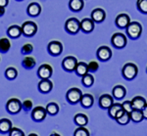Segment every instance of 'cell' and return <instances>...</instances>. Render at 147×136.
Segmentation results:
<instances>
[{
	"label": "cell",
	"instance_id": "cell-1",
	"mask_svg": "<svg viewBox=\"0 0 147 136\" xmlns=\"http://www.w3.org/2000/svg\"><path fill=\"white\" fill-rule=\"evenodd\" d=\"M125 33L130 39L136 40L140 37L142 33V26L138 22H130L125 28Z\"/></svg>",
	"mask_w": 147,
	"mask_h": 136
},
{
	"label": "cell",
	"instance_id": "cell-2",
	"mask_svg": "<svg viewBox=\"0 0 147 136\" xmlns=\"http://www.w3.org/2000/svg\"><path fill=\"white\" fill-rule=\"evenodd\" d=\"M137 73H138V68L134 63H127L122 69V75L125 79L127 80L134 79L136 77Z\"/></svg>",
	"mask_w": 147,
	"mask_h": 136
},
{
	"label": "cell",
	"instance_id": "cell-3",
	"mask_svg": "<svg viewBox=\"0 0 147 136\" xmlns=\"http://www.w3.org/2000/svg\"><path fill=\"white\" fill-rule=\"evenodd\" d=\"M111 43L115 48L117 49H123L125 47V45L127 43V35H125L124 33L121 32H116L114 33L111 37Z\"/></svg>",
	"mask_w": 147,
	"mask_h": 136
},
{
	"label": "cell",
	"instance_id": "cell-4",
	"mask_svg": "<svg viewBox=\"0 0 147 136\" xmlns=\"http://www.w3.org/2000/svg\"><path fill=\"white\" fill-rule=\"evenodd\" d=\"M65 30L68 33L77 34L80 30V21L77 18H70L65 23Z\"/></svg>",
	"mask_w": 147,
	"mask_h": 136
},
{
	"label": "cell",
	"instance_id": "cell-5",
	"mask_svg": "<svg viewBox=\"0 0 147 136\" xmlns=\"http://www.w3.org/2000/svg\"><path fill=\"white\" fill-rule=\"evenodd\" d=\"M82 96V90L79 89L77 87H73L71 89H69L67 93H66V98L67 101L70 104H77L80 101V98Z\"/></svg>",
	"mask_w": 147,
	"mask_h": 136
},
{
	"label": "cell",
	"instance_id": "cell-6",
	"mask_svg": "<svg viewBox=\"0 0 147 136\" xmlns=\"http://www.w3.org/2000/svg\"><path fill=\"white\" fill-rule=\"evenodd\" d=\"M22 102L17 98H11L8 100V102L6 103V109L8 111V113L12 114H16L20 113L22 110Z\"/></svg>",
	"mask_w": 147,
	"mask_h": 136
},
{
	"label": "cell",
	"instance_id": "cell-7",
	"mask_svg": "<svg viewBox=\"0 0 147 136\" xmlns=\"http://www.w3.org/2000/svg\"><path fill=\"white\" fill-rule=\"evenodd\" d=\"M22 32L26 36H34L37 32V25L32 21L25 22L22 25Z\"/></svg>",
	"mask_w": 147,
	"mask_h": 136
},
{
	"label": "cell",
	"instance_id": "cell-8",
	"mask_svg": "<svg viewBox=\"0 0 147 136\" xmlns=\"http://www.w3.org/2000/svg\"><path fill=\"white\" fill-rule=\"evenodd\" d=\"M96 56L98 60H100L101 62H107L112 57V50L108 46H100L97 49Z\"/></svg>",
	"mask_w": 147,
	"mask_h": 136
},
{
	"label": "cell",
	"instance_id": "cell-9",
	"mask_svg": "<svg viewBox=\"0 0 147 136\" xmlns=\"http://www.w3.org/2000/svg\"><path fill=\"white\" fill-rule=\"evenodd\" d=\"M78 60L77 58L73 56H68L66 58H64V60L62 61V68L65 70L66 71H75L76 67L78 65Z\"/></svg>",
	"mask_w": 147,
	"mask_h": 136
},
{
	"label": "cell",
	"instance_id": "cell-10",
	"mask_svg": "<svg viewBox=\"0 0 147 136\" xmlns=\"http://www.w3.org/2000/svg\"><path fill=\"white\" fill-rule=\"evenodd\" d=\"M53 75V69L48 64H43L38 68L37 70V75L40 79H46V78H50Z\"/></svg>",
	"mask_w": 147,
	"mask_h": 136
},
{
	"label": "cell",
	"instance_id": "cell-11",
	"mask_svg": "<svg viewBox=\"0 0 147 136\" xmlns=\"http://www.w3.org/2000/svg\"><path fill=\"white\" fill-rule=\"evenodd\" d=\"M47 50H48V53L52 56H59L63 52V44L60 41L53 40V41L49 42Z\"/></svg>",
	"mask_w": 147,
	"mask_h": 136
},
{
	"label": "cell",
	"instance_id": "cell-12",
	"mask_svg": "<svg viewBox=\"0 0 147 136\" xmlns=\"http://www.w3.org/2000/svg\"><path fill=\"white\" fill-rule=\"evenodd\" d=\"M47 116V111L45 108L41 106H37L32 109V118L34 121H42Z\"/></svg>",
	"mask_w": 147,
	"mask_h": 136
},
{
	"label": "cell",
	"instance_id": "cell-13",
	"mask_svg": "<svg viewBox=\"0 0 147 136\" xmlns=\"http://www.w3.org/2000/svg\"><path fill=\"white\" fill-rule=\"evenodd\" d=\"M95 22L91 18H84L80 21V30L84 33H89L94 30Z\"/></svg>",
	"mask_w": 147,
	"mask_h": 136
},
{
	"label": "cell",
	"instance_id": "cell-14",
	"mask_svg": "<svg viewBox=\"0 0 147 136\" xmlns=\"http://www.w3.org/2000/svg\"><path fill=\"white\" fill-rule=\"evenodd\" d=\"M130 23V18L127 14L122 13L116 17L115 24L119 28H125Z\"/></svg>",
	"mask_w": 147,
	"mask_h": 136
},
{
	"label": "cell",
	"instance_id": "cell-15",
	"mask_svg": "<svg viewBox=\"0 0 147 136\" xmlns=\"http://www.w3.org/2000/svg\"><path fill=\"white\" fill-rule=\"evenodd\" d=\"M114 103V97L109 94H103L99 98V107L101 109L108 110Z\"/></svg>",
	"mask_w": 147,
	"mask_h": 136
},
{
	"label": "cell",
	"instance_id": "cell-16",
	"mask_svg": "<svg viewBox=\"0 0 147 136\" xmlns=\"http://www.w3.org/2000/svg\"><path fill=\"white\" fill-rule=\"evenodd\" d=\"M90 18L95 23H102L106 19V13L102 8H95L94 10H92Z\"/></svg>",
	"mask_w": 147,
	"mask_h": 136
},
{
	"label": "cell",
	"instance_id": "cell-17",
	"mask_svg": "<svg viewBox=\"0 0 147 136\" xmlns=\"http://www.w3.org/2000/svg\"><path fill=\"white\" fill-rule=\"evenodd\" d=\"M53 88V83L49 78H46V79H41L38 82V90L43 94H46V93H49Z\"/></svg>",
	"mask_w": 147,
	"mask_h": 136
},
{
	"label": "cell",
	"instance_id": "cell-18",
	"mask_svg": "<svg viewBox=\"0 0 147 136\" xmlns=\"http://www.w3.org/2000/svg\"><path fill=\"white\" fill-rule=\"evenodd\" d=\"M27 13L28 15L32 17H37L39 16V14L41 13V6L39 5V3L37 2H32L27 8Z\"/></svg>",
	"mask_w": 147,
	"mask_h": 136
},
{
	"label": "cell",
	"instance_id": "cell-19",
	"mask_svg": "<svg viewBox=\"0 0 147 136\" xmlns=\"http://www.w3.org/2000/svg\"><path fill=\"white\" fill-rule=\"evenodd\" d=\"M127 94V90L123 85H116L112 90V95L114 99L116 100H122Z\"/></svg>",
	"mask_w": 147,
	"mask_h": 136
},
{
	"label": "cell",
	"instance_id": "cell-20",
	"mask_svg": "<svg viewBox=\"0 0 147 136\" xmlns=\"http://www.w3.org/2000/svg\"><path fill=\"white\" fill-rule=\"evenodd\" d=\"M22 33H23L22 32V27L17 26V25L11 26V27H9L8 30H7V34H8V36L11 37V38L20 37Z\"/></svg>",
	"mask_w": 147,
	"mask_h": 136
},
{
	"label": "cell",
	"instance_id": "cell-21",
	"mask_svg": "<svg viewBox=\"0 0 147 136\" xmlns=\"http://www.w3.org/2000/svg\"><path fill=\"white\" fill-rule=\"evenodd\" d=\"M80 103L82 107H84V108L88 109V108H90V107H92V105H93L94 98L91 94H84V95L82 94Z\"/></svg>",
	"mask_w": 147,
	"mask_h": 136
},
{
	"label": "cell",
	"instance_id": "cell-22",
	"mask_svg": "<svg viewBox=\"0 0 147 136\" xmlns=\"http://www.w3.org/2000/svg\"><path fill=\"white\" fill-rule=\"evenodd\" d=\"M69 7L73 12H80L84 7V0H70Z\"/></svg>",
	"mask_w": 147,
	"mask_h": 136
},
{
	"label": "cell",
	"instance_id": "cell-23",
	"mask_svg": "<svg viewBox=\"0 0 147 136\" xmlns=\"http://www.w3.org/2000/svg\"><path fill=\"white\" fill-rule=\"evenodd\" d=\"M146 100L141 96H136L131 100L132 108L136 110H142L146 106Z\"/></svg>",
	"mask_w": 147,
	"mask_h": 136
},
{
	"label": "cell",
	"instance_id": "cell-24",
	"mask_svg": "<svg viewBox=\"0 0 147 136\" xmlns=\"http://www.w3.org/2000/svg\"><path fill=\"white\" fill-rule=\"evenodd\" d=\"M74 121L79 126H85L88 123V118L84 114H77L74 116Z\"/></svg>",
	"mask_w": 147,
	"mask_h": 136
},
{
	"label": "cell",
	"instance_id": "cell-25",
	"mask_svg": "<svg viewBox=\"0 0 147 136\" xmlns=\"http://www.w3.org/2000/svg\"><path fill=\"white\" fill-rule=\"evenodd\" d=\"M130 114V121H132L134 123H141L144 120L143 118V114H142L141 110H136L134 109L131 112L129 113Z\"/></svg>",
	"mask_w": 147,
	"mask_h": 136
},
{
	"label": "cell",
	"instance_id": "cell-26",
	"mask_svg": "<svg viewBox=\"0 0 147 136\" xmlns=\"http://www.w3.org/2000/svg\"><path fill=\"white\" fill-rule=\"evenodd\" d=\"M75 73L79 76H82V75H84L85 73H88V66H87V64L84 63V62H80V63H78V65L75 69Z\"/></svg>",
	"mask_w": 147,
	"mask_h": 136
},
{
	"label": "cell",
	"instance_id": "cell-27",
	"mask_svg": "<svg viewBox=\"0 0 147 136\" xmlns=\"http://www.w3.org/2000/svg\"><path fill=\"white\" fill-rule=\"evenodd\" d=\"M12 128V123L8 118H1L0 120V132L9 133Z\"/></svg>",
	"mask_w": 147,
	"mask_h": 136
},
{
	"label": "cell",
	"instance_id": "cell-28",
	"mask_svg": "<svg viewBox=\"0 0 147 136\" xmlns=\"http://www.w3.org/2000/svg\"><path fill=\"white\" fill-rule=\"evenodd\" d=\"M122 109H123L122 104H120V103H113L112 106H111L110 108L108 109V114H109V116H110L111 118H113V120H115V118H116V116H117V114L119 113V112Z\"/></svg>",
	"mask_w": 147,
	"mask_h": 136
},
{
	"label": "cell",
	"instance_id": "cell-29",
	"mask_svg": "<svg viewBox=\"0 0 147 136\" xmlns=\"http://www.w3.org/2000/svg\"><path fill=\"white\" fill-rule=\"evenodd\" d=\"M82 83L84 85L85 87H90L93 85L94 83V77L91 73H87L84 75L82 76Z\"/></svg>",
	"mask_w": 147,
	"mask_h": 136
},
{
	"label": "cell",
	"instance_id": "cell-30",
	"mask_svg": "<svg viewBox=\"0 0 147 136\" xmlns=\"http://www.w3.org/2000/svg\"><path fill=\"white\" fill-rule=\"evenodd\" d=\"M11 48V42L7 37H2L0 39V52L6 53Z\"/></svg>",
	"mask_w": 147,
	"mask_h": 136
},
{
	"label": "cell",
	"instance_id": "cell-31",
	"mask_svg": "<svg viewBox=\"0 0 147 136\" xmlns=\"http://www.w3.org/2000/svg\"><path fill=\"white\" fill-rule=\"evenodd\" d=\"M45 109L47 111V114H50V116H55L59 112V106L55 102H50V103H48L46 105Z\"/></svg>",
	"mask_w": 147,
	"mask_h": 136
},
{
	"label": "cell",
	"instance_id": "cell-32",
	"mask_svg": "<svg viewBox=\"0 0 147 136\" xmlns=\"http://www.w3.org/2000/svg\"><path fill=\"white\" fill-rule=\"evenodd\" d=\"M115 121L121 125H125L130 121V114H129V113H127V112L125 111L124 113L121 114L118 118H116Z\"/></svg>",
	"mask_w": 147,
	"mask_h": 136
},
{
	"label": "cell",
	"instance_id": "cell-33",
	"mask_svg": "<svg viewBox=\"0 0 147 136\" xmlns=\"http://www.w3.org/2000/svg\"><path fill=\"white\" fill-rule=\"evenodd\" d=\"M35 60H34V57H32V56H26L25 58H24V60H23V66H24V68H26V69H32L35 66Z\"/></svg>",
	"mask_w": 147,
	"mask_h": 136
},
{
	"label": "cell",
	"instance_id": "cell-34",
	"mask_svg": "<svg viewBox=\"0 0 147 136\" xmlns=\"http://www.w3.org/2000/svg\"><path fill=\"white\" fill-rule=\"evenodd\" d=\"M18 75V71L16 70L13 67H10V68L6 69L5 71V76L8 79H15Z\"/></svg>",
	"mask_w": 147,
	"mask_h": 136
},
{
	"label": "cell",
	"instance_id": "cell-35",
	"mask_svg": "<svg viewBox=\"0 0 147 136\" xmlns=\"http://www.w3.org/2000/svg\"><path fill=\"white\" fill-rule=\"evenodd\" d=\"M136 7L142 14H147V0H137Z\"/></svg>",
	"mask_w": 147,
	"mask_h": 136
},
{
	"label": "cell",
	"instance_id": "cell-36",
	"mask_svg": "<svg viewBox=\"0 0 147 136\" xmlns=\"http://www.w3.org/2000/svg\"><path fill=\"white\" fill-rule=\"evenodd\" d=\"M75 136H89V131L84 127V126H80L74 132Z\"/></svg>",
	"mask_w": 147,
	"mask_h": 136
},
{
	"label": "cell",
	"instance_id": "cell-37",
	"mask_svg": "<svg viewBox=\"0 0 147 136\" xmlns=\"http://www.w3.org/2000/svg\"><path fill=\"white\" fill-rule=\"evenodd\" d=\"M87 66H88V73H95L99 69V64L95 61H91L89 64H87Z\"/></svg>",
	"mask_w": 147,
	"mask_h": 136
},
{
	"label": "cell",
	"instance_id": "cell-38",
	"mask_svg": "<svg viewBox=\"0 0 147 136\" xmlns=\"http://www.w3.org/2000/svg\"><path fill=\"white\" fill-rule=\"evenodd\" d=\"M32 50H34V47H32V45L30 44V43H27V44H25L22 47V50H21V51H22V53L24 55H28L30 53H32Z\"/></svg>",
	"mask_w": 147,
	"mask_h": 136
},
{
	"label": "cell",
	"instance_id": "cell-39",
	"mask_svg": "<svg viewBox=\"0 0 147 136\" xmlns=\"http://www.w3.org/2000/svg\"><path fill=\"white\" fill-rule=\"evenodd\" d=\"M9 135L10 136H24L25 134H24V131L19 129V128L17 127H12L11 130L9 131Z\"/></svg>",
	"mask_w": 147,
	"mask_h": 136
},
{
	"label": "cell",
	"instance_id": "cell-40",
	"mask_svg": "<svg viewBox=\"0 0 147 136\" xmlns=\"http://www.w3.org/2000/svg\"><path fill=\"white\" fill-rule=\"evenodd\" d=\"M122 107L125 112H127V113H130V112L134 110L132 105H131V101H125L124 103H122Z\"/></svg>",
	"mask_w": 147,
	"mask_h": 136
},
{
	"label": "cell",
	"instance_id": "cell-41",
	"mask_svg": "<svg viewBox=\"0 0 147 136\" xmlns=\"http://www.w3.org/2000/svg\"><path fill=\"white\" fill-rule=\"evenodd\" d=\"M22 107L25 111H30L32 109V102L30 100H26L22 103Z\"/></svg>",
	"mask_w": 147,
	"mask_h": 136
},
{
	"label": "cell",
	"instance_id": "cell-42",
	"mask_svg": "<svg viewBox=\"0 0 147 136\" xmlns=\"http://www.w3.org/2000/svg\"><path fill=\"white\" fill-rule=\"evenodd\" d=\"M141 111H142V114H143L144 120H147V104H146V106L141 110Z\"/></svg>",
	"mask_w": 147,
	"mask_h": 136
},
{
	"label": "cell",
	"instance_id": "cell-43",
	"mask_svg": "<svg viewBox=\"0 0 147 136\" xmlns=\"http://www.w3.org/2000/svg\"><path fill=\"white\" fill-rule=\"evenodd\" d=\"M9 4V0H0V6L6 7Z\"/></svg>",
	"mask_w": 147,
	"mask_h": 136
},
{
	"label": "cell",
	"instance_id": "cell-44",
	"mask_svg": "<svg viewBox=\"0 0 147 136\" xmlns=\"http://www.w3.org/2000/svg\"><path fill=\"white\" fill-rule=\"evenodd\" d=\"M5 14V7L0 6V17H2Z\"/></svg>",
	"mask_w": 147,
	"mask_h": 136
},
{
	"label": "cell",
	"instance_id": "cell-45",
	"mask_svg": "<svg viewBox=\"0 0 147 136\" xmlns=\"http://www.w3.org/2000/svg\"><path fill=\"white\" fill-rule=\"evenodd\" d=\"M18 1H23V0H18Z\"/></svg>",
	"mask_w": 147,
	"mask_h": 136
},
{
	"label": "cell",
	"instance_id": "cell-46",
	"mask_svg": "<svg viewBox=\"0 0 147 136\" xmlns=\"http://www.w3.org/2000/svg\"><path fill=\"white\" fill-rule=\"evenodd\" d=\"M146 73H147V68H146Z\"/></svg>",
	"mask_w": 147,
	"mask_h": 136
}]
</instances>
